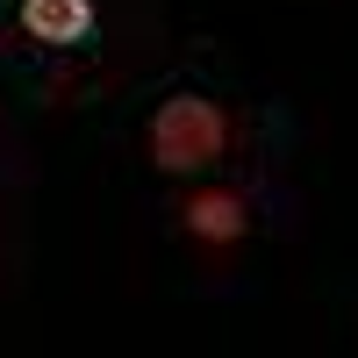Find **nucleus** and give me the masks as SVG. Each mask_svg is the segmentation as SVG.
Here are the masks:
<instances>
[{
    "instance_id": "7ed1b4c3",
    "label": "nucleus",
    "mask_w": 358,
    "mask_h": 358,
    "mask_svg": "<svg viewBox=\"0 0 358 358\" xmlns=\"http://www.w3.org/2000/svg\"><path fill=\"white\" fill-rule=\"evenodd\" d=\"M179 215H187V229L201 236V244H236V236L251 229V215H244V201H236V194H222V187H208V194H194L187 208H179Z\"/></svg>"
},
{
    "instance_id": "f257e3e1",
    "label": "nucleus",
    "mask_w": 358,
    "mask_h": 358,
    "mask_svg": "<svg viewBox=\"0 0 358 358\" xmlns=\"http://www.w3.org/2000/svg\"><path fill=\"white\" fill-rule=\"evenodd\" d=\"M229 151V122L208 94H172L151 115V165L158 172H208Z\"/></svg>"
},
{
    "instance_id": "f03ea898",
    "label": "nucleus",
    "mask_w": 358,
    "mask_h": 358,
    "mask_svg": "<svg viewBox=\"0 0 358 358\" xmlns=\"http://www.w3.org/2000/svg\"><path fill=\"white\" fill-rule=\"evenodd\" d=\"M22 29L50 50L94 43V0H22Z\"/></svg>"
}]
</instances>
